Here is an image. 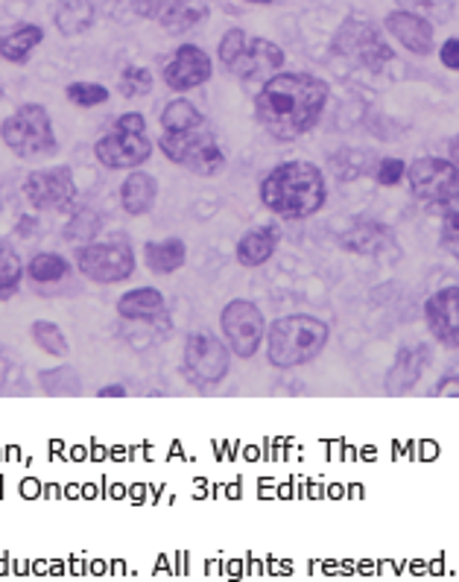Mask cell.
Listing matches in <instances>:
<instances>
[{
  "instance_id": "1",
  "label": "cell",
  "mask_w": 459,
  "mask_h": 582,
  "mask_svg": "<svg viewBox=\"0 0 459 582\" xmlns=\"http://www.w3.org/2000/svg\"><path fill=\"white\" fill-rule=\"evenodd\" d=\"M331 89L325 80L302 71H279L254 94V121L279 144H293L320 126Z\"/></svg>"
},
{
  "instance_id": "2",
  "label": "cell",
  "mask_w": 459,
  "mask_h": 582,
  "mask_svg": "<svg viewBox=\"0 0 459 582\" xmlns=\"http://www.w3.org/2000/svg\"><path fill=\"white\" fill-rule=\"evenodd\" d=\"M258 197L261 206L279 220H311L313 214H320L328 202V181L320 165L290 158L263 176Z\"/></svg>"
},
{
  "instance_id": "3",
  "label": "cell",
  "mask_w": 459,
  "mask_h": 582,
  "mask_svg": "<svg viewBox=\"0 0 459 582\" xmlns=\"http://www.w3.org/2000/svg\"><path fill=\"white\" fill-rule=\"evenodd\" d=\"M267 357L275 370H299L320 357L331 343V325L313 313H288L267 325Z\"/></svg>"
},
{
  "instance_id": "4",
  "label": "cell",
  "mask_w": 459,
  "mask_h": 582,
  "mask_svg": "<svg viewBox=\"0 0 459 582\" xmlns=\"http://www.w3.org/2000/svg\"><path fill=\"white\" fill-rule=\"evenodd\" d=\"M220 62L240 83L261 89L284 67V50L270 39H261V35L249 39L240 27H231L220 39Z\"/></svg>"
},
{
  "instance_id": "5",
  "label": "cell",
  "mask_w": 459,
  "mask_h": 582,
  "mask_svg": "<svg viewBox=\"0 0 459 582\" xmlns=\"http://www.w3.org/2000/svg\"><path fill=\"white\" fill-rule=\"evenodd\" d=\"M156 153V141L149 138L147 117L140 112H124L106 135L94 144V158L106 170H138Z\"/></svg>"
},
{
  "instance_id": "6",
  "label": "cell",
  "mask_w": 459,
  "mask_h": 582,
  "mask_svg": "<svg viewBox=\"0 0 459 582\" xmlns=\"http://www.w3.org/2000/svg\"><path fill=\"white\" fill-rule=\"evenodd\" d=\"M0 141L7 144L18 158L39 162V158H53L59 153L56 129L53 117L42 103H24L18 106L0 124Z\"/></svg>"
},
{
  "instance_id": "7",
  "label": "cell",
  "mask_w": 459,
  "mask_h": 582,
  "mask_svg": "<svg viewBox=\"0 0 459 582\" xmlns=\"http://www.w3.org/2000/svg\"><path fill=\"white\" fill-rule=\"evenodd\" d=\"M158 149L170 165L194 173V176H202V179H211L226 167V153H222L217 135L208 129V124L185 132H161Z\"/></svg>"
},
{
  "instance_id": "8",
  "label": "cell",
  "mask_w": 459,
  "mask_h": 582,
  "mask_svg": "<svg viewBox=\"0 0 459 582\" xmlns=\"http://www.w3.org/2000/svg\"><path fill=\"white\" fill-rule=\"evenodd\" d=\"M231 372V352L226 340L206 329L190 331L181 349V375L199 389L222 384Z\"/></svg>"
},
{
  "instance_id": "9",
  "label": "cell",
  "mask_w": 459,
  "mask_h": 582,
  "mask_svg": "<svg viewBox=\"0 0 459 582\" xmlns=\"http://www.w3.org/2000/svg\"><path fill=\"white\" fill-rule=\"evenodd\" d=\"M336 56L348 59L369 74H380L395 59V50L386 44L384 33L363 18H345L331 42Z\"/></svg>"
},
{
  "instance_id": "10",
  "label": "cell",
  "mask_w": 459,
  "mask_h": 582,
  "mask_svg": "<svg viewBox=\"0 0 459 582\" xmlns=\"http://www.w3.org/2000/svg\"><path fill=\"white\" fill-rule=\"evenodd\" d=\"M267 316L252 299H229L220 311V334L229 345L231 357L252 361L267 340Z\"/></svg>"
},
{
  "instance_id": "11",
  "label": "cell",
  "mask_w": 459,
  "mask_h": 582,
  "mask_svg": "<svg viewBox=\"0 0 459 582\" xmlns=\"http://www.w3.org/2000/svg\"><path fill=\"white\" fill-rule=\"evenodd\" d=\"M74 267L94 284H124L138 270V258L124 240L112 243L91 240L74 249Z\"/></svg>"
},
{
  "instance_id": "12",
  "label": "cell",
  "mask_w": 459,
  "mask_h": 582,
  "mask_svg": "<svg viewBox=\"0 0 459 582\" xmlns=\"http://www.w3.org/2000/svg\"><path fill=\"white\" fill-rule=\"evenodd\" d=\"M407 185L413 199L436 211L439 206H448L459 190V167L451 158L418 156L407 162Z\"/></svg>"
},
{
  "instance_id": "13",
  "label": "cell",
  "mask_w": 459,
  "mask_h": 582,
  "mask_svg": "<svg viewBox=\"0 0 459 582\" xmlns=\"http://www.w3.org/2000/svg\"><path fill=\"white\" fill-rule=\"evenodd\" d=\"M21 190L35 211H74L76 197H80L74 170L67 165L35 167L24 176Z\"/></svg>"
},
{
  "instance_id": "14",
  "label": "cell",
  "mask_w": 459,
  "mask_h": 582,
  "mask_svg": "<svg viewBox=\"0 0 459 582\" xmlns=\"http://www.w3.org/2000/svg\"><path fill=\"white\" fill-rule=\"evenodd\" d=\"M434 363V345L425 343V340H416V343H404L398 352H395V361L389 366L384 377V389L389 398H401V395L413 393L418 386V381L425 377V372L430 370Z\"/></svg>"
},
{
  "instance_id": "15",
  "label": "cell",
  "mask_w": 459,
  "mask_h": 582,
  "mask_svg": "<svg viewBox=\"0 0 459 582\" xmlns=\"http://www.w3.org/2000/svg\"><path fill=\"white\" fill-rule=\"evenodd\" d=\"M161 76H165L167 89L176 91V94H188V91L194 89H202V85L211 80L213 62L199 44H181V48H176V53L167 59Z\"/></svg>"
},
{
  "instance_id": "16",
  "label": "cell",
  "mask_w": 459,
  "mask_h": 582,
  "mask_svg": "<svg viewBox=\"0 0 459 582\" xmlns=\"http://www.w3.org/2000/svg\"><path fill=\"white\" fill-rule=\"evenodd\" d=\"M425 325L436 343H442L445 349H459V288L457 284H448V288L436 290V293L427 299Z\"/></svg>"
},
{
  "instance_id": "17",
  "label": "cell",
  "mask_w": 459,
  "mask_h": 582,
  "mask_svg": "<svg viewBox=\"0 0 459 582\" xmlns=\"http://www.w3.org/2000/svg\"><path fill=\"white\" fill-rule=\"evenodd\" d=\"M384 30L393 35L404 50H410L416 56H430L436 48L434 24L425 15L410 12V9H395L384 18Z\"/></svg>"
},
{
  "instance_id": "18",
  "label": "cell",
  "mask_w": 459,
  "mask_h": 582,
  "mask_svg": "<svg viewBox=\"0 0 459 582\" xmlns=\"http://www.w3.org/2000/svg\"><path fill=\"white\" fill-rule=\"evenodd\" d=\"M281 243V229L275 222H263V226H254V229L243 231L240 240L234 243V261L247 270H258L263 263H270L279 252Z\"/></svg>"
},
{
  "instance_id": "19",
  "label": "cell",
  "mask_w": 459,
  "mask_h": 582,
  "mask_svg": "<svg viewBox=\"0 0 459 582\" xmlns=\"http://www.w3.org/2000/svg\"><path fill=\"white\" fill-rule=\"evenodd\" d=\"M158 194H161V188H158L156 176L144 170V167H138V170L126 173V179L121 181L117 199H121V208L129 217H147L158 206Z\"/></svg>"
},
{
  "instance_id": "20",
  "label": "cell",
  "mask_w": 459,
  "mask_h": 582,
  "mask_svg": "<svg viewBox=\"0 0 459 582\" xmlns=\"http://www.w3.org/2000/svg\"><path fill=\"white\" fill-rule=\"evenodd\" d=\"M117 316L126 322H158L167 313V299L158 288H132L117 299Z\"/></svg>"
},
{
  "instance_id": "21",
  "label": "cell",
  "mask_w": 459,
  "mask_h": 582,
  "mask_svg": "<svg viewBox=\"0 0 459 582\" xmlns=\"http://www.w3.org/2000/svg\"><path fill=\"white\" fill-rule=\"evenodd\" d=\"M343 249H348L352 254H384L389 249H398L393 229L377 220H361L354 222L352 229L343 235Z\"/></svg>"
},
{
  "instance_id": "22",
  "label": "cell",
  "mask_w": 459,
  "mask_h": 582,
  "mask_svg": "<svg viewBox=\"0 0 459 582\" xmlns=\"http://www.w3.org/2000/svg\"><path fill=\"white\" fill-rule=\"evenodd\" d=\"M140 258H144L153 276H173V272L185 270V263H188V243L176 235L161 240H147L140 249Z\"/></svg>"
},
{
  "instance_id": "23",
  "label": "cell",
  "mask_w": 459,
  "mask_h": 582,
  "mask_svg": "<svg viewBox=\"0 0 459 582\" xmlns=\"http://www.w3.org/2000/svg\"><path fill=\"white\" fill-rule=\"evenodd\" d=\"M208 15H211L208 0H167L165 15L158 18V24L165 27L167 33H185V30H194L199 21H206Z\"/></svg>"
},
{
  "instance_id": "24",
  "label": "cell",
  "mask_w": 459,
  "mask_h": 582,
  "mask_svg": "<svg viewBox=\"0 0 459 582\" xmlns=\"http://www.w3.org/2000/svg\"><path fill=\"white\" fill-rule=\"evenodd\" d=\"M74 272V261L62 252H35L30 261H27V279L35 281V284H56V281L71 279Z\"/></svg>"
},
{
  "instance_id": "25",
  "label": "cell",
  "mask_w": 459,
  "mask_h": 582,
  "mask_svg": "<svg viewBox=\"0 0 459 582\" xmlns=\"http://www.w3.org/2000/svg\"><path fill=\"white\" fill-rule=\"evenodd\" d=\"M44 42V27L21 24L12 33L0 39V56L12 62V65H24L30 53Z\"/></svg>"
},
{
  "instance_id": "26",
  "label": "cell",
  "mask_w": 459,
  "mask_h": 582,
  "mask_svg": "<svg viewBox=\"0 0 459 582\" xmlns=\"http://www.w3.org/2000/svg\"><path fill=\"white\" fill-rule=\"evenodd\" d=\"M53 21L62 35L85 33L94 27V3L91 0H59Z\"/></svg>"
},
{
  "instance_id": "27",
  "label": "cell",
  "mask_w": 459,
  "mask_h": 582,
  "mask_svg": "<svg viewBox=\"0 0 459 582\" xmlns=\"http://www.w3.org/2000/svg\"><path fill=\"white\" fill-rule=\"evenodd\" d=\"M39 386L50 398H76V395H83V377L67 363L39 372Z\"/></svg>"
},
{
  "instance_id": "28",
  "label": "cell",
  "mask_w": 459,
  "mask_h": 582,
  "mask_svg": "<svg viewBox=\"0 0 459 582\" xmlns=\"http://www.w3.org/2000/svg\"><path fill=\"white\" fill-rule=\"evenodd\" d=\"M27 279V263L12 243L0 240V299H12Z\"/></svg>"
},
{
  "instance_id": "29",
  "label": "cell",
  "mask_w": 459,
  "mask_h": 582,
  "mask_svg": "<svg viewBox=\"0 0 459 582\" xmlns=\"http://www.w3.org/2000/svg\"><path fill=\"white\" fill-rule=\"evenodd\" d=\"M100 229H103V217H100V211L83 206L71 211L65 229H62V238H65V243L83 247V243H91V240L97 238Z\"/></svg>"
},
{
  "instance_id": "30",
  "label": "cell",
  "mask_w": 459,
  "mask_h": 582,
  "mask_svg": "<svg viewBox=\"0 0 459 582\" xmlns=\"http://www.w3.org/2000/svg\"><path fill=\"white\" fill-rule=\"evenodd\" d=\"M158 121H161V132H185L206 124V115H202L190 100L176 97L161 108V117H158Z\"/></svg>"
},
{
  "instance_id": "31",
  "label": "cell",
  "mask_w": 459,
  "mask_h": 582,
  "mask_svg": "<svg viewBox=\"0 0 459 582\" xmlns=\"http://www.w3.org/2000/svg\"><path fill=\"white\" fill-rule=\"evenodd\" d=\"M30 334H33V343L42 349L44 354L50 357H59V361H65L67 354H71V340L62 331V325L53 320H35L30 325Z\"/></svg>"
},
{
  "instance_id": "32",
  "label": "cell",
  "mask_w": 459,
  "mask_h": 582,
  "mask_svg": "<svg viewBox=\"0 0 459 582\" xmlns=\"http://www.w3.org/2000/svg\"><path fill=\"white\" fill-rule=\"evenodd\" d=\"M153 89H156V80H153V74H149L147 67L140 65H126L121 80H117V91H121L126 100L147 97V94H153Z\"/></svg>"
},
{
  "instance_id": "33",
  "label": "cell",
  "mask_w": 459,
  "mask_h": 582,
  "mask_svg": "<svg viewBox=\"0 0 459 582\" xmlns=\"http://www.w3.org/2000/svg\"><path fill=\"white\" fill-rule=\"evenodd\" d=\"M65 97L80 108H94V106H103V103H108L112 94H108L106 85H100V83H71L65 89Z\"/></svg>"
},
{
  "instance_id": "34",
  "label": "cell",
  "mask_w": 459,
  "mask_h": 582,
  "mask_svg": "<svg viewBox=\"0 0 459 582\" xmlns=\"http://www.w3.org/2000/svg\"><path fill=\"white\" fill-rule=\"evenodd\" d=\"M401 179H407V162L404 158L386 156L375 165V181L380 188H395Z\"/></svg>"
},
{
  "instance_id": "35",
  "label": "cell",
  "mask_w": 459,
  "mask_h": 582,
  "mask_svg": "<svg viewBox=\"0 0 459 582\" xmlns=\"http://www.w3.org/2000/svg\"><path fill=\"white\" fill-rule=\"evenodd\" d=\"M132 9H135V15L147 18V21H158V18L165 15L167 0H132Z\"/></svg>"
},
{
  "instance_id": "36",
  "label": "cell",
  "mask_w": 459,
  "mask_h": 582,
  "mask_svg": "<svg viewBox=\"0 0 459 582\" xmlns=\"http://www.w3.org/2000/svg\"><path fill=\"white\" fill-rule=\"evenodd\" d=\"M434 398H459V372H451V375L439 377L430 389Z\"/></svg>"
},
{
  "instance_id": "37",
  "label": "cell",
  "mask_w": 459,
  "mask_h": 582,
  "mask_svg": "<svg viewBox=\"0 0 459 582\" xmlns=\"http://www.w3.org/2000/svg\"><path fill=\"white\" fill-rule=\"evenodd\" d=\"M439 62H442L448 71H459V35H451L448 42H442V48H439Z\"/></svg>"
},
{
  "instance_id": "38",
  "label": "cell",
  "mask_w": 459,
  "mask_h": 582,
  "mask_svg": "<svg viewBox=\"0 0 459 582\" xmlns=\"http://www.w3.org/2000/svg\"><path fill=\"white\" fill-rule=\"evenodd\" d=\"M97 398H126L124 384H106L97 389Z\"/></svg>"
},
{
  "instance_id": "39",
  "label": "cell",
  "mask_w": 459,
  "mask_h": 582,
  "mask_svg": "<svg viewBox=\"0 0 459 582\" xmlns=\"http://www.w3.org/2000/svg\"><path fill=\"white\" fill-rule=\"evenodd\" d=\"M15 231H18V238H33V231H35L33 217H21V220H18V226H15Z\"/></svg>"
},
{
  "instance_id": "40",
  "label": "cell",
  "mask_w": 459,
  "mask_h": 582,
  "mask_svg": "<svg viewBox=\"0 0 459 582\" xmlns=\"http://www.w3.org/2000/svg\"><path fill=\"white\" fill-rule=\"evenodd\" d=\"M448 158L459 167V135H453V138L448 141Z\"/></svg>"
},
{
  "instance_id": "41",
  "label": "cell",
  "mask_w": 459,
  "mask_h": 582,
  "mask_svg": "<svg viewBox=\"0 0 459 582\" xmlns=\"http://www.w3.org/2000/svg\"><path fill=\"white\" fill-rule=\"evenodd\" d=\"M442 247V252H448L453 258V261H459V240H451V243H439Z\"/></svg>"
},
{
  "instance_id": "42",
  "label": "cell",
  "mask_w": 459,
  "mask_h": 582,
  "mask_svg": "<svg viewBox=\"0 0 459 582\" xmlns=\"http://www.w3.org/2000/svg\"><path fill=\"white\" fill-rule=\"evenodd\" d=\"M3 375H7V357L0 354V381H3Z\"/></svg>"
},
{
  "instance_id": "43",
  "label": "cell",
  "mask_w": 459,
  "mask_h": 582,
  "mask_svg": "<svg viewBox=\"0 0 459 582\" xmlns=\"http://www.w3.org/2000/svg\"><path fill=\"white\" fill-rule=\"evenodd\" d=\"M247 3H258V7H270V3H275V0H247Z\"/></svg>"
},
{
  "instance_id": "44",
  "label": "cell",
  "mask_w": 459,
  "mask_h": 582,
  "mask_svg": "<svg viewBox=\"0 0 459 582\" xmlns=\"http://www.w3.org/2000/svg\"><path fill=\"white\" fill-rule=\"evenodd\" d=\"M448 206H453V208H459V190H457V194H453V197H451V202H448Z\"/></svg>"
}]
</instances>
